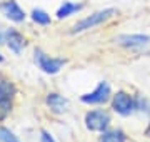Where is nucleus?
<instances>
[{
	"label": "nucleus",
	"instance_id": "obj_7",
	"mask_svg": "<svg viewBox=\"0 0 150 142\" xmlns=\"http://www.w3.org/2000/svg\"><path fill=\"white\" fill-rule=\"evenodd\" d=\"M4 42L7 44V47L13 52V54H20L22 49L25 47V38L22 33H18L13 28H8L4 32Z\"/></svg>",
	"mask_w": 150,
	"mask_h": 142
},
{
	"label": "nucleus",
	"instance_id": "obj_5",
	"mask_svg": "<svg viewBox=\"0 0 150 142\" xmlns=\"http://www.w3.org/2000/svg\"><path fill=\"white\" fill-rule=\"evenodd\" d=\"M112 105H113V110L118 112L120 115H129L130 112L135 109L134 99L125 92H117V95H113Z\"/></svg>",
	"mask_w": 150,
	"mask_h": 142
},
{
	"label": "nucleus",
	"instance_id": "obj_6",
	"mask_svg": "<svg viewBox=\"0 0 150 142\" xmlns=\"http://www.w3.org/2000/svg\"><path fill=\"white\" fill-rule=\"evenodd\" d=\"M0 10L4 12V15L7 17V18H10L12 22H17L20 23L25 20V12L20 9V5L17 4L15 0H7V2H4L2 5H0Z\"/></svg>",
	"mask_w": 150,
	"mask_h": 142
},
{
	"label": "nucleus",
	"instance_id": "obj_1",
	"mask_svg": "<svg viewBox=\"0 0 150 142\" xmlns=\"http://www.w3.org/2000/svg\"><path fill=\"white\" fill-rule=\"evenodd\" d=\"M113 15H115V10H113V9H107V10L97 12V13H93V15L87 17V18L80 20V22H77L70 32L79 33V32H83V30H88V28H93V27H97V25H100V23L107 22L108 18L113 17Z\"/></svg>",
	"mask_w": 150,
	"mask_h": 142
},
{
	"label": "nucleus",
	"instance_id": "obj_12",
	"mask_svg": "<svg viewBox=\"0 0 150 142\" xmlns=\"http://www.w3.org/2000/svg\"><path fill=\"white\" fill-rule=\"evenodd\" d=\"M100 142H125V136L120 131H110L100 137Z\"/></svg>",
	"mask_w": 150,
	"mask_h": 142
},
{
	"label": "nucleus",
	"instance_id": "obj_9",
	"mask_svg": "<svg viewBox=\"0 0 150 142\" xmlns=\"http://www.w3.org/2000/svg\"><path fill=\"white\" fill-rule=\"evenodd\" d=\"M47 105L50 107L52 112L62 114V112H65L67 107H69V100L64 99L62 95H59V94H48L47 95Z\"/></svg>",
	"mask_w": 150,
	"mask_h": 142
},
{
	"label": "nucleus",
	"instance_id": "obj_14",
	"mask_svg": "<svg viewBox=\"0 0 150 142\" xmlns=\"http://www.w3.org/2000/svg\"><path fill=\"white\" fill-rule=\"evenodd\" d=\"M12 110V99H0V120H4Z\"/></svg>",
	"mask_w": 150,
	"mask_h": 142
},
{
	"label": "nucleus",
	"instance_id": "obj_4",
	"mask_svg": "<svg viewBox=\"0 0 150 142\" xmlns=\"http://www.w3.org/2000/svg\"><path fill=\"white\" fill-rule=\"evenodd\" d=\"M108 97H110V85L107 82H100L93 92L82 95V102H85V104H103L108 100Z\"/></svg>",
	"mask_w": 150,
	"mask_h": 142
},
{
	"label": "nucleus",
	"instance_id": "obj_8",
	"mask_svg": "<svg viewBox=\"0 0 150 142\" xmlns=\"http://www.w3.org/2000/svg\"><path fill=\"white\" fill-rule=\"evenodd\" d=\"M150 42L149 35H142V33H135V35H120L117 37V44L122 45V47H144L145 44Z\"/></svg>",
	"mask_w": 150,
	"mask_h": 142
},
{
	"label": "nucleus",
	"instance_id": "obj_15",
	"mask_svg": "<svg viewBox=\"0 0 150 142\" xmlns=\"http://www.w3.org/2000/svg\"><path fill=\"white\" fill-rule=\"evenodd\" d=\"M0 142H20L17 136L7 127H0Z\"/></svg>",
	"mask_w": 150,
	"mask_h": 142
},
{
	"label": "nucleus",
	"instance_id": "obj_13",
	"mask_svg": "<svg viewBox=\"0 0 150 142\" xmlns=\"http://www.w3.org/2000/svg\"><path fill=\"white\" fill-rule=\"evenodd\" d=\"M32 20L35 23H40V25H48L50 23V15H48L47 12L40 10V9H35L32 12Z\"/></svg>",
	"mask_w": 150,
	"mask_h": 142
},
{
	"label": "nucleus",
	"instance_id": "obj_2",
	"mask_svg": "<svg viewBox=\"0 0 150 142\" xmlns=\"http://www.w3.org/2000/svg\"><path fill=\"white\" fill-rule=\"evenodd\" d=\"M33 55H35V62H37V65L40 67L45 74H50V75H54V74L60 72V69L65 65V59H55V57H50V55L43 54L40 49L35 50Z\"/></svg>",
	"mask_w": 150,
	"mask_h": 142
},
{
	"label": "nucleus",
	"instance_id": "obj_18",
	"mask_svg": "<svg viewBox=\"0 0 150 142\" xmlns=\"http://www.w3.org/2000/svg\"><path fill=\"white\" fill-rule=\"evenodd\" d=\"M145 134H147V136H149V137H150V126H149V127H147V131H145Z\"/></svg>",
	"mask_w": 150,
	"mask_h": 142
},
{
	"label": "nucleus",
	"instance_id": "obj_11",
	"mask_svg": "<svg viewBox=\"0 0 150 142\" xmlns=\"http://www.w3.org/2000/svg\"><path fill=\"white\" fill-rule=\"evenodd\" d=\"M15 94V87L10 80L0 77V99H12Z\"/></svg>",
	"mask_w": 150,
	"mask_h": 142
},
{
	"label": "nucleus",
	"instance_id": "obj_10",
	"mask_svg": "<svg viewBox=\"0 0 150 142\" xmlns=\"http://www.w3.org/2000/svg\"><path fill=\"white\" fill-rule=\"evenodd\" d=\"M82 10V5L80 4H72V2H64V5L60 7L59 10H57V17L59 18H65V17L72 15L75 12Z\"/></svg>",
	"mask_w": 150,
	"mask_h": 142
},
{
	"label": "nucleus",
	"instance_id": "obj_16",
	"mask_svg": "<svg viewBox=\"0 0 150 142\" xmlns=\"http://www.w3.org/2000/svg\"><path fill=\"white\" fill-rule=\"evenodd\" d=\"M40 139H42V142H55L54 137L50 136L47 131H42V137H40Z\"/></svg>",
	"mask_w": 150,
	"mask_h": 142
},
{
	"label": "nucleus",
	"instance_id": "obj_17",
	"mask_svg": "<svg viewBox=\"0 0 150 142\" xmlns=\"http://www.w3.org/2000/svg\"><path fill=\"white\" fill-rule=\"evenodd\" d=\"M0 42H4V33H0ZM0 62H4V57L0 54Z\"/></svg>",
	"mask_w": 150,
	"mask_h": 142
},
{
	"label": "nucleus",
	"instance_id": "obj_3",
	"mask_svg": "<svg viewBox=\"0 0 150 142\" xmlns=\"http://www.w3.org/2000/svg\"><path fill=\"white\" fill-rule=\"evenodd\" d=\"M110 124V115L103 110H92L85 115V126L93 132H103Z\"/></svg>",
	"mask_w": 150,
	"mask_h": 142
}]
</instances>
